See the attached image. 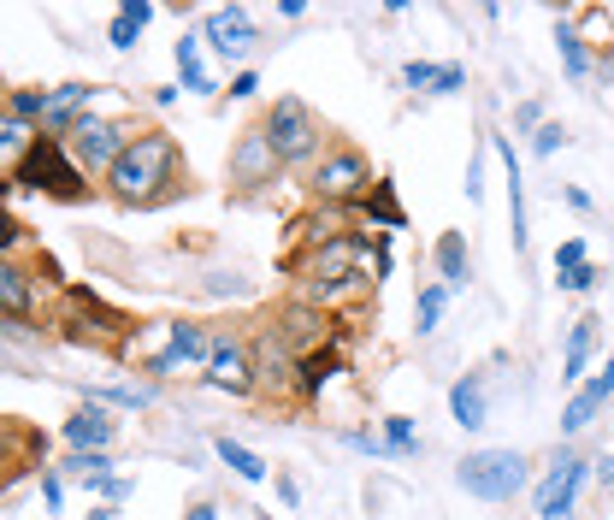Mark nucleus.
<instances>
[{
  "label": "nucleus",
  "mask_w": 614,
  "mask_h": 520,
  "mask_svg": "<svg viewBox=\"0 0 614 520\" xmlns=\"http://www.w3.org/2000/svg\"><path fill=\"white\" fill-rule=\"evenodd\" d=\"M107 178H113V195H119V201H154V195L178 178V142L160 136V130L130 136V148L119 154V166H113Z\"/></svg>",
  "instance_id": "f257e3e1"
},
{
  "label": "nucleus",
  "mask_w": 614,
  "mask_h": 520,
  "mask_svg": "<svg viewBox=\"0 0 614 520\" xmlns=\"http://www.w3.org/2000/svg\"><path fill=\"white\" fill-rule=\"evenodd\" d=\"M461 491L467 497H485V503H508L520 485H526V455L520 450H473L455 467Z\"/></svg>",
  "instance_id": "f03ea898"
},
{
  "label": "nucleus",
  "mask_w": 614,
  "mask_h": 520,
  "mask_svg": "<svg viewBox=\"0 0 614 520\" xmlns=\"http://www.w3.org/2000/svg\"><path fill=\"white\" fill-rule=\"evenodd\" d=\"M12 184H30V190L77 201V195H83V172H77V160H65V148L54 136H36V148L18 160V178H12Z\"/></svg>",
  "instance_id": "7ed1b4c3"
},
{
  "label": "nucleus",
  "mask_w": 614,
  "mask_h": 520,
  "mask_svg": "<svg viewBox=\"0 0 614 520\" xmlns=\"http://www.w3.org/2000/svg\"><path fill=\"white\" fill-rule=\"evenodd\" d=\"M302 272H307V290L325 296V302L343 296V290H355V284H361V249H355V237H331L325 249L307 255Z\"/></svg>",
  "instance_id": "20e7f679"
},
{
  "label": "nucleus",
  "mask_w": 614,
  "mask_h": 520,
  "mask_svg": "<svg viewBox=\"0 0 614 520\" xmlns=\"http://www.w3.org/2000/svg\"><path fill=\"white\" fill-rule=\"evenodd\" d=\"M124 148H130V136L113 119H77L65 136V154L77 160V172H113Z\"/></svg>",
  "instance_id": "39448f33"
},
{
  "label": "nucleus",
  "mask_w": 614,
  "mask_h": 520,
  "mask_svg": "<svg viewBox=\"0 0 614 520\" xmlns=\"http://www.w3.org/2000/svg\"><path fill=\"white\" fill-rule=\"evenodd\" d=\"M266 136H272V148H278L284 166H296V160H307L319 148V125H313V113H307L302 101H278L272 119H266Z\"/></svg>",
  "instance_id": "423d86ee"
},
{
  "label": "nucleus",
  "mask_w": 614,
  "mask_h": 520,
  "mask_svg": "<svg viewBox=\"0 0 614 520\" xmlns=\"http://www.w3.org/2000/svg\"><path fill=\"white\" fill-rule=\"evenodd\" d=\"M313 190L325 195V201H355V195H372V166L355 154V148H337L319 172H313Z\"/></svg>",
  "instance_id": "0eeeda50"
},
{
  "label": "nucleus",
  "mask_w": 614,
  "mask_h": 520,
  "mask_svg": "<svg viewBox=\"0 0 614 520\" xmlns=\"http://www.w3.org/2000/svg\"><path fill=\"white\" fill-rule=\"evenodd\" d=\"M579 485H585V461L573 450H561V461L550 467V479L538 485V520H573Z\"/></svg>",
  "instance_id": "6e6552de"
},
{
  "label": "nucleus",
  "mask_w": 614,
  "mask_h": 520,
  "mask_svg": "<svg viewBox=\"0 0 614 520\" xmlns=\"http://www.w3.org/2000/svg\"><path fill=\"white\" fill-rule=\"evenodd\" d=\"M207 42H213L219 60H248L260 36H254V18H248L243 6H213L207 12Z\"/></svg>",
  "instance_id": "1a4fd4ad"
},
{
  "label": "nucleus",
  "mask_w": 614,
  "mask_h": 520,
  "mask_svg": "<svg viewBox=\"0 0 614 520\" xmlns=\"http://www.w3.org/2000/svg\"><path fill=\"white\" fill-rule=\"evenodd\" d=\"M278 166H284V160H278V148H272V136H266V130H248L243 142H237V154H231L237 184H266Z\"/></svg>",
  "instance_id": "9d476101"
},
{
  "label": "nucleus",
  "mask_w": 614,
  "mask_h": 520,
  "mask_svg": "<svg viewBox=\"0 0 614 520\" xmlns=\"http://www.w3.org/2000/svg\"><path fill=\"white\" fill-rule=\"evenodd\" d=\"M113 432H119V420H107V408H83V414H71L65 420V438H71V450L77 455H101L107 444H113Z\"/></svg>",
  "instance_id": "9b49d317"
},
{
  "label": "nucleus",
  "mask_w": 614,
  "mask_h": 520,
  "mask_svg": "<svg viewBox=\"0 0 614 520\" xmlns=\"http://www.w3.org/2000/svg\"><path fill=\"white\" fill-rule=\"evenodd\" d=\"M89 95H95L89 83H65V89H48V113H42V130H48V136H54V130H65V136H71V125H77V119H89V113H83V107H89ZM42 130H36V136H42Z\"/></svg>",
  "instance_id": "f8f14e48"
},
{
  "label": "nucleus",
  "mask_w": 614,
  "mask_h": 520,
  "mask_svg": "<svg viewBox=\"0 0 614 520\" xmlns=\"http://www.w3.org/2000/svg\"><path fill=\"white\" fill-rule=\"evenodd\" d=\"M195 361H213V337L201 325H178L172 331V349L148 367V373H178V367H195Z\"/></svg>",
  "instance_id": "ddd939ff"
},
{
  "label": "nucleus",
  "mask_w": 614,
  "mask_h": 520,
  "mask_svg": "<svg viewBox=\"0 0 614 520\" xmlns=\"http://www.w3.org/2000/svg\"><path fill=\"white\" fill-rule=\"evenodd\" d=\"M609 396H614V361L603 367V379H591V385H585L579 396H573V402H567V414H561V432H585Z\"/></svg>",
  "instance_id": "4468645a"
},
{
  "label": "nucleus",
  "mask_w": 614,
  "mask_h": 520,
  "mask_svg": "<svg viewBox=\"0 0 614 520\" xmlns=\"http://www.w3.org/2000/svg\"><path fill=\"white\" fill-rule=\"evenodd\" d=\"M207 379H213L219 390H248V385H254V367H248V355L237 349V343H213Z\"/></svg>",
  "instance_id": "2eb2a0df"
},
{
  "label": "nucleus",
  "mask_w": 614,
  "mask_h": 520,
  "mask_svg": "<svg viewBox=\"0 0 614 520\" xmlns=\"http://www.w3.org/2000/svg\"><path fill=\"white\" fill-rule=\"evenodd\" d=\"M154 18V6L148 0H124L119 12H113V30H107V42L113 48H136V36H142V24Z\"/></svg>",
  "instance_id": "dca6fc26"
},
{
  "label": "nucleus",
  "mask_w": 614,
  "mask_h": 520,
  "mask_svg": "<svg viewBox=\"0 0 614 520\" xmlns=\"http://www.w3.org/2000/svg\"><path fill=\"white\" fill-rule=\"evenodd\" d=\"M502 160H508V225H514V249H526V184H520V166H514V148L496 142Z\"/></svg>",
  "instance_id": "f3484780"
},
{
  "label": "nucleus",
  "mask_w": 614,
  "mask_h": 520,
  "mask_svg": "<svg viewBox=\"0 0 614 520\" xmlns=\"http://www.w3.org/2000/svg\"><path fill=\"white\" fill-rule=\"evenodd\" d=\"M591 349H597V320H579L567 331V355H561V379H579L585 373V361H591Z\"/></svg>",
  "instance_id": "a211bd4d"
},
{
  "label": "nucleus",
  "mask_w": 614,
  "mask_h": 520,
  "mask_svg": "<svg viewBox=\"0 0 614 520\" xmlns=\"http://www.w3.org/2000/svg\"><path fill=\"white\" fill-rule=\"evenodd\" d=\"M437 272H443L449 290L467 284V243H461V231H443V237H437Z\"/></svg>",
  "instance_id": "6ab92c4d"
},
{
  "label": "nucleus",
  "mask_w": 614,
  "mask_h": 520,
  "mask_svg": "<svg viewBox=\"0 0 614 520\" xmlns=\"http://www.w3.org/2000/svg\"><path fill=\"white\" fill-rule=\"evenodd\" d=\"M449 414L473 432V426H485V385L479 379H461V385L449 390Z\"/></svg>",
  "instance_id": "aec40b11"
},
{
  "label": "nucleus",
  "mask_w": 614,
  "mask_h": 520,
  "mask_svg": "<svg viewBox=\"0 0 614 520\" xmlns=\"http://www.w3.org/2000/svg\"><path fill=\"white\" fill-rule=\"evenodd\" d=\"M0 308H6V320H24V314H30V278H24L12 260L0 266Z\"/></svg>",
  "instance_id": "412c9836"
},
{
  "label": "nucleus",
  "mask_w": 614,
  "mask_h": 520,
  "mask_svg": "<svg viewBox=\"0 0 614 520\" xmlns=\"http://www.w3.org/2000/svg\"><path fill=\"white\" fill-rule=\"evenodd\" d=\"M213 450H219V461H225V467H231L237 479H248V485H260V479H266V461H260L254 450H243L237 438H219Z\"/></svg>",
  "instance_id": "4be33fe9"
},
{
  "label": "nucleus",
  "mask_w": 614,
  "mask_h": 520,
  "mask_svg": "<svg viewBox=\"0 0 614 520\" xmlns=\"http://www.w3.org/2000/svg\"><path fill=\"white\" fill-rule=\"evenodd\" d=\"M178 71H184L189 89H213V77L201 71V48H195V36H184V42H178Z\"/></svg>",
  "instance_id": "5701e85b"
},
{
  "label": "nucleus",
  "mask_w": 614,
  "mask_h": 520,
  "mask_svg": "<svg viewBox=\"0 0 614 520\" xmlns=\"http://www.w3.org/2000/svg\"><path fill=\"white\" fill-rule=\"evenodd\" d=\"M367 213L378 219V225H390V231H402V207H396V195H390V184H378V190L367 195Z\"/></svg>",
  "instance_id": "b1692460"
},
{
  "label": "nucleus",
  "mask_w": 614,
  "mask_h": 520,
  "mask_svg": "<svg viewBox=\"0 0 614 520\" xmlns=\"http://www.w3.org/2000/svg\"><path fill=\"white\" fill-rule=\"evenodd\" d=\"M443 302H449V284H431V290H420V331H431V325L443 320Z\"/></svg>",
  "instance_id": "393cba45"
},
{
  "label": "nucleus",
  "mask_w": 614,
  "mask_h": 520,
  "mask_svg": "<svg viewBox=\"0 0 614 520\" xmlns=\"http://www.w3.org/2000/svg\"><path fill=\"white\" fill-rule=\"evenodd\" d=\"M0 148H6V154H18V148L30 154V148H36V136H30L24 119H0Z\"/></svg>",
  "instance_id": "a878e982"
},
{
  "label": "nucleus",
  "mask_w": 614,
  "mask_h": 520,
  "mask_svg": "<svg viewBox=\"0 0 614 520\" xmlns=\"http://www.w3.org/2000/svg\"><path fill=\"white\" fill-rule=\"evenodd\" d=\"M65 467H71V473H83V479H95V485H107V479H113V461H107V455H71Z\"/></svg>",
  "instance_id": "bb28decb"
},
{
  "label": "nucleus",
  "mask_w": 614,
  "mask_h": 520,
  "mask_svg": "<svg viewBox=\"0 0 614 520\" xmlns=\"http://www.w3.org/2000/svg\"><path fill=\"white\" fill-rule=\"evenodd\" d=\"M384 438H390V450L396 455H414V420L390 414V420H384Z\"/></svg>",
  "instance_id": "cd10ccee"
},
{
  "label": "nucleus",
  "mask_w": 614,
  "mask_h": 520,
  "mask_svg": "<svg viewBox=\"0 0 614 520\" xmlns=\"http://www.w3.org/2000/svg\"><path fill=\"white\" fill-rule=\"evenodd\" d=\"M555 42H561V60H567L573 77H585V71H591V60H585V48H579V36H573V30H555Z\"/></svg>",
  "instance_id": "c85d7f7f"
},
{
  "label": "nucleus",
  "mask_w": 614,
  "mask_h": 520,
  "mask_svg": "<svg viewBox=\"0 0 614 520\" xmlns=\"http://www.w3.org/2000/svg\"><path fill=\"white\" fill-rule=\"evenodd\" d=\"M437 77H443V65H426V60L402 65V83H408V89H437Z\"/></svg>",
  "instance_id": "c756f323"
},
{
  "label": "nucleus",
  "mask_w": 614,
  "mask_h": 520,
  "mask_svg": "<svg viewBox=\"0 0 614 520\" xmlns=\"http://www.w3.org/2000/svg\"><path fill=\"white\" fill-rule=\"evenodd\" d=\"M307 390H319L325 385V379H331V373H337V355H331V349H319V355H307Z\"/></svg>",
  "instance_id": "7c9ffc66"
},
{
  "label": "nucleus",
  "mask_w": 614,
  "mask_h": 520,
  "mask_svg": "<svg viewBox=\"0 0 614 520\" xmlns=\"http://www.w3.org/2000/svg\"><path fill=\"white\" fill-rule=\"evenodd\" d=\"M555 278H561V290H573V296H585V290L597 284V266L585 260V266H573V272H555Z\"/></svg>",
  "instance_id": "2f4dec72"
},
{
  "label": "nucleus",
  "mask_w": 614,
  "mask_h": 520,
  "mask_svg": "<svg viewBox=\"0 0 614 520\" xmlns=\"http://www.w3.org/2000/svg\"><path fill=\"white\" fill-rule=\"evenodd\" d=\"M573 266H585V243H579V237H567V243L555 249V272H573Z\"/></svg>",
  "instance_id": "473e14b6"
},
{
  "label": "nucleus",
  "mask_w": 614,
  "mask_h": 520,
  "mask_svg": "<svg viewBox=\"0 0 614 520\" xmlns=\"http://www.w3.org/2000/svg\"><path fill=\"white\" fill-rule=\"evenodd\" d=\"M461 83H467V71H461V65H443V77H437V89H431V95H455Z\"/></svg>",
  "instance_id": "72a5a7b5"
},
{
  "label": "nucleus",
  "mask_w": 614,
  "mask_h": 520,
  "mask_svg": "<svg viewBox=\"0 0 614 520\" xmlns=\"http://www.w3.org/2000/svg\"><path fill=\"white\" fill-rule=\"evenodd\" d=\"M538 154H555L561 148V125H538V142H532Z\"/></svg>",
  "instance_id": "f704fd0d"
},
{
  "label": "nucleus",
  "mask_w": 614,
  "mask_h": 520,
  "mask_svg": "<svg viewBox=\"0 0 614 520\" xmlns=\"http://www.w3.org/2000/svg\"><path fill=\"white\" fill-rule=\"evenodd\" d=\"M260 83H254V71H237V83H231V95H254Z\"/></svg>",
  "instance_id": "c9c22d12"
},
{
  "label": "nucleus",
  "mask_w": 614,
  "mask_h": 520,
  "mask_svg": "<svg viewBox=\"0 0 614 520\" xmlns=\"http://www.w3.org/2000/svg\"><path fill=\"white\" fill-rule=\"evenodd\" d=\"M597 479H603V485H614V461H609V455L597 461Z\"/></svg>",
  "instance_id": "e433bc0d"
},
{
  "label": "nucleus",
  "mask_w": 614,
  "mask_h": 520,
  "mask_svg": "<svg viewBox=\"0 0 614 520\" xmlns=\"http://www.w3.org/2000/svg\"><path fill=\"white\" fill-rule=\"evenodd\" d=\"M219 515V509H207V503H201V509H189V520H213Z\"/></svg>",
  "instance_id": "4c0bfd02"
},
{
  "label": "nucleus",
  "mask_w": 614,
  "mask_h": 520,
  "mask_svg": "<svg viewBox=\"0 0 614 520\" xmlns=\"http://www.w3.org/2000/svg\"><path fill=\"white\" fill-rule=\"evenodd\" d=\"M89 520H107V515H101V509H95V515H89Z\"/></svg>",
  "instance_id": "58836bf2"
},
{
  "label": "nucleus",
  "mask_w": 614,
  "mask_h": 520,
  "mask_svg": "<svg viewBox=\"0 0 614 520\" xmlns=\"http://www.w3.org/2000/svg\"><path fill=\"white\" fill-rule=\"evenodd\" d=\"M260 520H266V515H260Z\"/></svg>",
  "instance_id": "ea45409f"
}]
</instances>
